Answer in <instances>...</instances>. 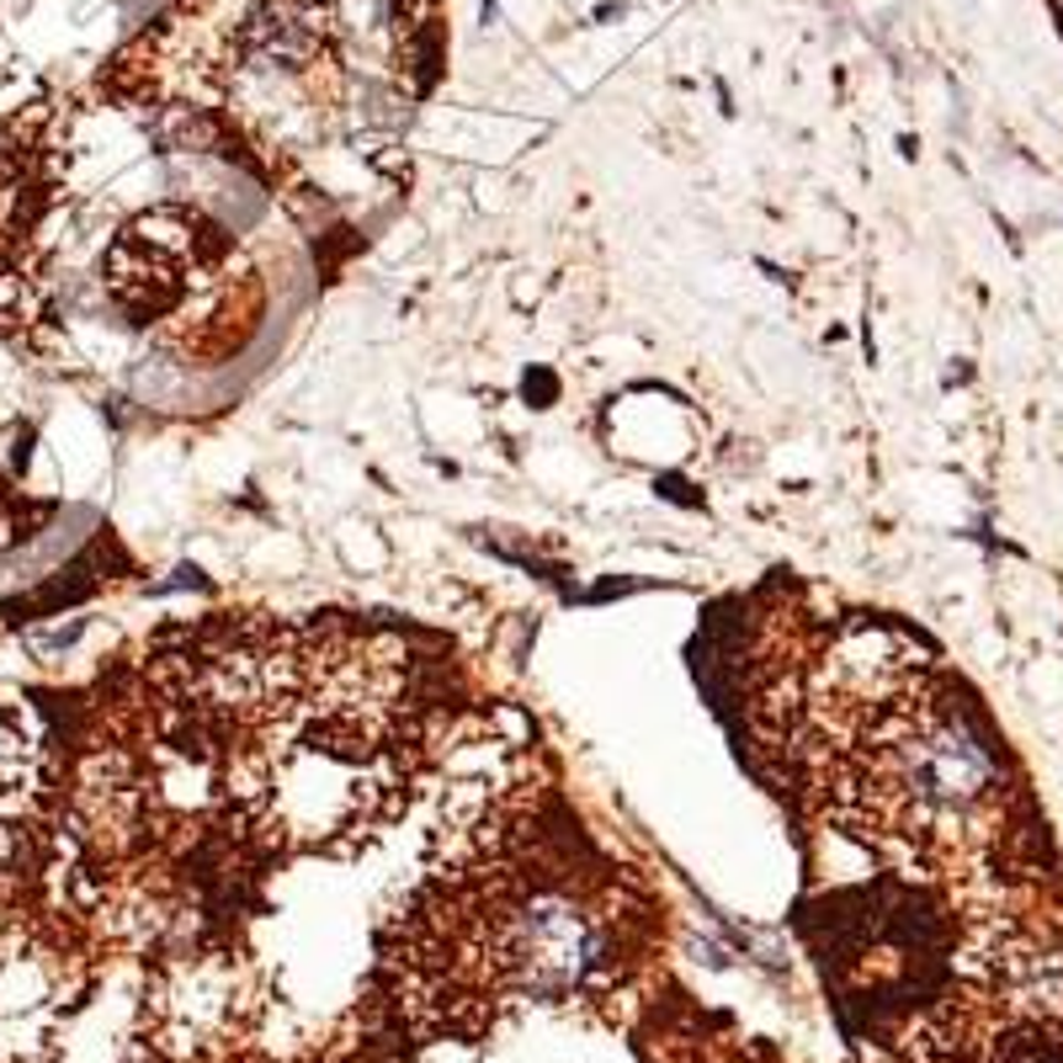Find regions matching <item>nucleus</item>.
<instances>
[{
	"label": "nucleus",
	"instance_id": "obj_1",
	"mask_svg": "<svg viewBox=\"0 0 1063 1063\" xmlns=\"http://www.w3.org/2000/svg\"><path fill=\"white\" fill-rule=\"evenodd\" d=\"M245 984L224 957H186L154 984V1027L171 1048H208L240 1027Z\"/></svg>",
	"mask_w": 1063,
	"mask_h": 1063
}]
</instances>
